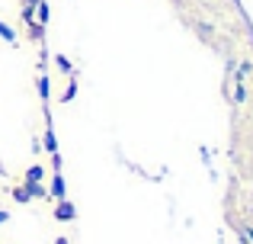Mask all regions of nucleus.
<instances>
[{"label":"nucleus","mask_w":253,"mask_h":244,"mask_svg":"<svg viewBox=\"0 0 253 244\" xmlns=\"http://www.w3.org/2000/svg\"><path fill=\"white\" fill-rule=\"evenodd\" d=\"M74 215H77L74 202L71 199H58V206H55V219L58 222H74Z\"/></svg>","instance_id":"f257e3e1"},{"label":"nucleus","mask_w":253,"mask_h":244,"mask_svg":"<svg viewBox=\"0 0 253 244\" xmlns=\"http://www.w3.org/2000/svg\"><path fill=\"white\" fill-rule=\"evenodd\" d=\"M48 196H55V199H68V190H64V177L61 170H55V177H51V190Z\"/></svg>","instance_id":"f03ea898"},{"label":"nucleus","mask_w":253,"mask_h":244,"mask_svg":"<svg viewBox=\"0 0 253 244\" xmlns=\"http://www.w3.org/2000/svg\"><path fill=\"white\" fill-rule=\"evenodd\" d=\"M237 77V87H234V106H244L247 103V77H241V74H234Z\"/></svg>","instance_id":"7ed1b4c3"},{"label":"nucleus","mask_w":253,"mask_h":244,"mask_svg":"<svg viewBox=\"0 0 253 244\" xmlns=\"http://www.w3.org/2000/svg\"><path fill=\"white\" fill-rule=\"evenodd\" d=\"M42 177H45V167H39V164H32L26 170V183H42Z\"/></svg>","instance_id":"20e7f679"},{"label":"nucleus","mask_w":253,"mask_h":244,"mask_svg":"<svg viewBox=\"0 0 253 244\" xmlns=\"http://www.w3.org/2000/svg\"><path fill=\"white\" fill-rule=\"evenodd\" d=\"M23 187L29 190V196H32V199H45V196H48V190H45L42 183H23Z\"/></svg>","instance_id":"39448f33"},{"label":"nucleus","mask_w":253,"mask_h":244,"mask_svg":"<svg viewBox=\"0 0 253 244\" xmlns=\"http://www.w3.org/2000/svg\"><path fill=\"white\" fill-rule=\"evenodd\" d=\"M36 16H39V26H45V23H48L51 10H48V3H45V0H39V3H36Z\"/></svg>","instance_id":"423d86ee"},{"label":"nucleus","mask_w":253,"mask_h":244,"mask_svg":"<svg viewBox=\"0 0 253 244\" xmlns=\"http://www.w3.org/2000/svg\"><path fill=\"white\" fill-rule=\"evenodd\" d=\"M0 39H3V42H10V45H13V42H16V32H13V29H10V26H6V23H3V19H0Z\"/></svg>","instance_id":"0eeeda50"},{"label":"nucleus","mask_w":253,"mask_h":244,"mask_svg":"<svg viewBox=\"0 0 253 244\" xmlns=\"http://www.w3.org/2000/svg\"><path fill=\"white\" fill-rule=\"evenodd\" d=\"M45 148H48V151H51V157H55V154H58V142H55V132H51V129H48V132H45Z\"/></svg>","instance_id":"6e6552de"},{"label":"nucleus","mask_w":253,"mask_h":244,"mask_svg":"<svg viewBox=\"0 0 253 244\" xmlns=\"http://www.w3.org/2000/svg\"><path fill=\"white\" fill-rule=\"evenodd\" d=\"M13 199H16L19 206H23V202H29L32 196H29V190H26V187H16V190H13Z\"/></svg>","instance_id":"1a4fd4ad"},{"label":"nucleus","mask_w":253,"mask_h":244,"mask_svg":"<svg viewBox=\"0 0 253 244\" xmlns=\"http://www.w3.org/2000/svg\"><path fill=\"white\" fill-rule=\"evenodd\" d=\"M74 97H77V84L71 81V84H68V90H64V94H61V103H71V100H74Z\"/></svg>","instance_id":"9d476101"},{"label":"nucleus","mask_w":253,"mask_h":244,"mask_svg":"<svg viewBox=\"0 0 253 244\" xmlns=\"http://www.w3.org/2000/svg\"><path fill=\"white\" fill-rule=\"evenodd\" d=\"M39 94H42V100H48V77H39Z\"/></svg>","instance_id":"9b49d317"},{"label":"nucleus","mask_w":253,"mask_h":244,"mask_svg":"<svg viewBox=\"0 0 253 244\" xmlns=\"http://www.w3.org/2000/svg\"><path fill=\"white\" fill-rule=\"evenodd\" d=\"M58 68H61L64 74H71V61H68V58H64V55H58Z\"/></svg>","instance_id":"f8f14e48"},{"label":"nucleus","mask_w":253,"mask_h":244,"mask_svg":"<svg viewBox=\"0 0 253 244\" xmlns=\"http://www.w3.org/2000/svg\"><path fill=\"white\" fill-rule=\"evenodd\" d=\"M6 219H10V215H6V212H3V209H0V225H3V222H6Z\"/></svg>","instance_id":"ddd939ff"},{"label":"nucleus","mask_w":253,"mask_h":244,"mask_svg":"<svg viewBox=\"0 0 253 244\" xmlns=\"http://www.w3.org/2000/svg\"><path fill=\"white\" fill-rule=\"evenodd\" d=\"M39 3V0H26V6H36Z\"/></svg>","instance_id":"4468645a"}]
</instances>
